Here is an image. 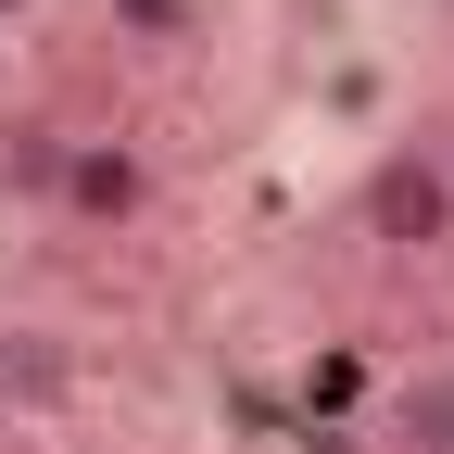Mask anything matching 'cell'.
Wrapping results in <instances>:
<instances>
[{
  "mask_svg": "<svg viewBox=\"0 0 454 454\" xmlns=\"http://www.w3.org/2000/svg\"><path fill=\"white\" fill-rule=\"evenodd\" d=\"M354 227L379 253H404V265L454 253V177H442V152H379L366 190H354Z\"/></svg>",
  "mask_w": 454,
  "mask_h": 454,
  "instance_id": "6da1fadb",
  "label": "cell"
},
{
  "mask_svg": "<svg viewBox=\"0 0 454 454\" xmlns=\"http://www.w3.org/2000/svg\"><path fill=\"white\" fill-rule=\"evenodd\" d=\"M38 202L64 215V227H101V240H114V227L152 215V152L139 139H64V164H51Z\"/></svg>",
  "mask_w": 454,
  "mask_h": 454,
  "instance_id": "7a4b0ae2",
  "label": "cell"
},
{
  "mask_svg": "<svg viewBox=\"0 0 454 454\" xmlns=\"http://www.w3.org/2000/svg\"><path fill=\"white\" fill-rule=\"evenodd\" d=\"M0 404H26V417L76 404V340L64 328H0Z\"/></svg>",
  "mask_w": 454,
  "mask_h": 454,
  "instance_id": "3957f363",
  "label": "cell"
},
{
  "mask_svg": "<svg viewBox=\"0 0 454 454\" xmlns=\"http://www.w3.org/2000/svg\"><path fill=\"white\" fill-rule=\"evenodd\" d=\"M404 442H417V454H454V366L404 391Z\"/></svg>",
  "mask_w": 454,
  "mask_h": 454,
  "instance_id": "277c9868",
  "label": "cell"
},
{
  "mask_svg": "<svg viewBox=\"0 0 454 454\" xmlns=\"http://www.w3.org/2000/svg\"><path fill=\"white\" fill-rule=\"evenodd\" d=\"M429 152H442V177H454V139H429Z\"/></svg>",
  "mask_w": 454,
  "mask_h": 454,
  "instance_id": "5b68a950",
  "label": "cell"
},
{
  "mask_svg": "<svg viewBox=\"0 0 454 454\" xmlns=\"http://www.w3.org/2000/svg\"><path fill=\"white\" fill-rule=\"evenodd\" d=\"M13 13H26V0H0V26H13Z\"/></svg>",
  "mask_w": 454,
  "mask_h": 454,
  "instance_id": "8992f818",
  "label": "cell"
}]
</instances>
